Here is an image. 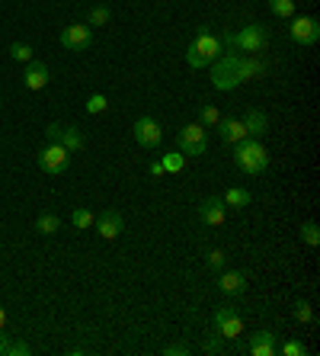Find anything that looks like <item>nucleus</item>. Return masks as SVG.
Wrapping results in <instances>:
<instances>
[{
    "label": "nucleus",
    "instance_id": "obj_5",
    "mask_svg": "<svg viewBox=\"0 0 320 356\" xmlns=\"http://www.w3.org/2000/svg\"><path fill=\"white\" fill-rule=\"evenodd\" d=\"M67 164H71V151L64 145H58V141H48L45 148L39 151V170L48 174V177H61L67 170Z\"/></svg>",
    "mask_w": 320,
    "mask_h": 356
},
{
    "label": "nucleus",
    "instance_id": "obj_25",
    "mask_svg": "<svg viewBox=\"0 0 320 356\" xmlns=\"http://www.w3.org/2000/svg\"><path fill=\"white\" fill-rule=\"evenodd\" d=\"M10 58H13V61H23V65H29V61H32V48H29L26 42H13V45H10Z\"/></svg>",
    "mask_w": 320,
    "mask_h": 356
},
{
    "label": "nucleus",
    "instance_id": "obj_34",
    "mask_svg": "<svg viewBox=\"0 0 320 356\" xmlns=\"http://www.w3.org/2000/svg\"><path fill=\"white\" fill-rule=\"evenodd\" d=\"M167 170H164V164H160V160H154V164H151V177H164Z\"/></svg>",
    "mask_w": 320,
    "mask_h": 356
},
{
    "label": "nucleus",
    "instance_id": "obj_9",
    "mask_svg": "<svg viewBox=\"0 0 320 356\" xmlns=\"http://www.w3.org/2000/svg\"><path fill=\"white\" fill-rule=\"evenodd\" d=\"M288 36H292L295 45H314L320 39V23L314 17H292Z\"/></svg>",
    "mask_w": 320,
    "mask_h": 356
},
{
    "label": "nucleus",
    "instance_id": "obj_12",
    "mask_svg": "<svg viewBox=\"0 0 320 356\" xmlns=\"http://www.w3.org/2000/svg\"><path fill=\"white\" fill-rule=\"evenodd\" d=\"M96 231H100V238H106V241H112V238H119L122 231H125V218H122L119 209H106L96 222Z\"/></svg>",
    "mask_w": 320,
    "mask_h": 356
},
{
    "label": "nucleus",
    "instance_id": "obj_2",
    "mask_svg": "<svg viewBox=\"0 0 320 356\" xmlns=\"http://www.w3.org/2000/svg\"><path fill=\"white\" fill-rule=\"evenodd\" d=\"M224 48L228 45H224L218 36H211V32H199V36L189 42V48H186V61H189V67H209L224 55Z\"/></svg>",
    "mask_w": 320,
    "mask_h": 356
},
{
    "label": "nucleus",
    "instance_id": "obj_15",
    "mask_svg": "<svg viewBox=\"0 0 320 356\" xmlns=\"http://www.w3.org/2000/svg\"><path fill=\"white\" fill-rule=\"evenodd\" d=\"M23 84H26V90H45V84H48V67H45V61H29L26 65V74H23Z\"/></svg>",
    "mask_w": 320,
    "mask_h": 356
},
{
    "label": "nucleus",
    "instance_id": "obj_17",
    "mask_svg": "<svg viewBox=\"0 0 320 356\" xmlns=\"http://www.w3.org/2000/svg\"><path fill=\"white\" fill-rule=\"evenodd\" d=\"M250 356H275L273 331H256V334H250Z\"/></svg>",
    "mask_w": 320,
    "mask_h": 356
},
{
    "label": "nucleus",
    "instance_id": "obj_18",
    "mask_svg": "<svg viewBox=\"0 0 320 356\" xmlns=\"http://www.w3.org/2000/svg\"><path fill=\"white\" fill-rule=\"evenodd\" d=\"M244 129H247L250 138H263L266 132H269V119H266V113H259V109H250V113L244 116Z\"/></svg>",
    "mask_w": 320,
    "mask_h": 356
},
{
    "label": "nucleus",
    "instance_id": "obj_35",
    "mask_svg": "<svg viewBox=\"0 0 320 356\" xmlns=\"http://www.w3.org/2000/svg\"><path fill=\"white\" fill-rule=\"evenodd\" d=\"M7 350H10V340H7V334L0 331V353H7Z\"/></svg>",
    "mask_w": 320,
    "mask_h": 356
},
{
    "label": "nucleus",
    "instance_id": "obj_13",
    "mask_svg": "<svg viewBox=\"0 0 320 356\" xmlns=\"http://www.w3.org/2000/svg\"><path fill=\"white\" fill-rule=\"evenodd\" d=\"M199 218H202V222H205L209 228L224 225V199H221V196H209V199H202V206H199Z\"/></svg>",
    "mask_w": 320,
    "mask_h": 356
},
{
    "label": "nucleus",
    "instance_id": "obj_21",
    "mask_svg": "<svg viewBox=\"0 0 320 356\" xmlns=\"http://www.w3.org/2000/svg\"><path fill=\"white\" fill-rule=\"evenodd\" d=\"M160 164H164L167 174H180V170L186 167V154H183V151H170V154L160 158Z\"/></svg>",
    "mask_w": 320,
    "mask_h": 356
},
{
    "label": "nucleus",
    "instance_id": "obj_19",
    "mask_svg": "<svg viewBox=\"0 0 320 356\" xmlns=\"http://www.w3.org/2000/svg\"><path fill=\"white\" fill-rule=\"evenodd\" d=\"M224 206H231V209H244V206H250V189H244V187H231L228 193H224Z\"/></svg>",
    "mask_w": 320,
    "mask_h": 356
},
{
    "label": "nucleus",
    "instance_id": "obj_32",
    "mask_svg": "<svg viewBox=\"0 0 320 356\" xmlns=\"http://www.w3.org/2000/svg\"><path fill=\"white\" fill-rule=\"evenodd\" d=\"M7 353H13V356H26V353H29V347L23 344V340H17V344H10Z\"/></svg>",
    "mask_w": 320,
    "mask_h": 356
},
{
    "label": "nucleus",
    "instance_id": "obj_26",
    "mask_svg": "<svg viewBox=\"0 0 320 356\" xmlns=\"http://www.w3.org/2000/svg\"><path fill=\"white\" fill-rule=\"evenodd\" d=\"M106 109H109V100H106V96H103V94H93L90 100H87V113H90V116H96V113H106Z\"/></svg>",
    "mask_w": 320,
    "mask_h": 356
},
{
    "label": "nucleus",
    "instance_id": "obj_24",
    "mask_svg": "<svg viewBox=\"0 0 320 356\" xmlns=\"http://www.w3.org/2000/svg\"><path fill=\"white\" fill-rule=\"evenodd\" d=\"M221 122V113L215 109V106H202L199 109V125H205V129H215Z\"/></svg>",
    "mask_w": 320,
    "mask_h": 356
},
{
    "label": "nucleus",
    "instance_id": "obj_1",
    "mask_svg": "<svg viewBox=\"0 0 320 356\" xmlns=\"http://www.w3.org/2000/svg\"><path fill=\"white\" fill-rule=\"evenodd\" d=\"M253 74H263V65L259 61H250V58L240 55H221L215 61V74H211V84L218 90H234L240 81H247Z\"/></svg>",
    "mask_w": 320,
    "mask_h": 356
},
{
    "label": "nucleus",
    "instance_id": "obj_36",
    "mask_svg": "<svg viewBox=\"0 0 320 356\" xmlns=\"http://www.w3.org/2000/svg\"><path fill=\"white\" fill-rule=\"evenodd\" d=\"M3 324H7V311H3V305H0V331H3Z\"/></svg>",
    "mask_w": 320,
    "mask_h": 356
},
{
    "label": "nucleus",
    "instance_id": "obj_7",
    "mask_svg": "<svg viewBox=\"0 0 320 356\" xmlns=\"http://www.w3.org/2000/svg\"><path fill=\"white\" fill-rule=\"evenodd\" d=\"M215 334L218 337H228V340H237L244 334V318L237 315V308H231V305H221L215 311Z\"/></svg>",
    "mask_w": 320,
    "mask_h": 356
},
{
    "label": "nucleus",
    "instance_id": "obj_11",
    "mask_svg": "<svg viewBox=\"0 0 320 356\" xmlns=\"http://www.w3.org/2000/svg\"><path fill=\"white\" fill-rule=\"evenodd\" d=\"M48 141H58V145H64V148L71 151V154H77V151L83 148V135L74 125H61V122H52L45 129Z\"/></svg>",
    "mask_w": 320,
    "mask_h": 356
},
{
    "label": "nucleus",
    "instance_id": "obj_22",
    "mask_svg": "<svg viewBox=\"0 0 320 356\" xmlns=\"http://www.w3.org/2000/svg\"><path fill=\"white\" fill-rule=\"evenodd\" d=\"M93 222H96V216H93L90 209H74V212H71V225L77 228V231H87V228H93Z\"/></svg>",
    "mask_w": 320,
    "mask_h": 356
},
{
    "label": "nucleus",
    "instance_id": "obj_20",
    "mask_svg": "<svg viewBox=\"0 0 320 356\" xmlns=\"http://www.w3.org/2000/svg\"><path fill=\"white\" fill-rule=\"evenodd\" d=\"M58 228H61V218L52 216V212H42V216L36 218V231H39V235H55Z\"/></svg>",
    "mask_w": 320,
    "mask_h": 356
},
{
    "label": "nucleus",
    "instance_id": "obj_10",
    "mask_svg": "<svg viewBox=\"0 0 320 356\" xmlns=\"http://www.w3.org/2000/svg\"><path fill=\"white\" fill-rule=\"evenodd\" d=\"M135 141L141 145V148H147V151H154L160 141H164V129H160V122L157 119H151V116H141V119L135 122Z\"/></svg>",
    "mask_w": 320,
    "mask_h": 356
},
{
    "label": "nucleus",
    "instance_id": "obj_27",
    "mask_svg": "<svg viewBox=\"0 0 320 356\" xmlns=\"http://www.w3.org/2000/svg\"><path fill=\"white\" fill-rule=\"evenodd\" d=\"M109 23V10L106 7H93L90 17H87V26H106Z\"/></svg>",
    "mask_w": 320,
    "mask_h": 356
},
{
    "label": "nucleus",
    "instance_id": "obj_28",
    "mask_svg": "<svg viewBox=\"0 0 320 356\" xmlns=\"http://www.w3.org/2000/svg\"><path fill=\"white\" fill-rule=\"evenodd\" d=\"M301 238H304L308 244H311V247H317V241H320L317 225H314V222H304V225H301Z\"/></svg>",
    "mask_w": 320,
    "mask_h": 356
},
{
    "label": "nucleus",
    "instance_id": "obj_6",
    "mask_svg": "<svg viewBox=\"0 0 320 356\" xmlns=\"http://www.w3.org/2000/svg\"><path fill=\"white\" fill-rule=\"evenodd\" d=\"M176 148L183 151L186 158H202V154H205V148H209L205 125H199V122H189V125H183V129H180V135H176Z\"/></svg>",
    "mask_w": 320,
    "mask_h": 356
},
{
    "label": "nucleus",
    "instance_id": "obj_33",
    "mask_svg": "<svg viewBox=\"0 0 320 356\" xmlns=\"http://www.w3.org/2000/svg\"><path fill=\"white\" fill-rule=\"evenodd\" d=\"M164 353H170V356H173V353H176V356H186V353H189V347H186V344H170Z\"/></svg>",
    "mask_w": 320,
    "mask_h": 356
},
{
    "label": "nucleus",
    "instance_id": "obj_31",
    "mask_svg": "<svg viewBox=\"0 0 320 356\" xmlns=\"http://www.w3.org/2000/svg\"><path fill=\"white\" fill-rule=\"evenodd\" d=\"M282 353L285 356H304V344H298V340H288L282 347Z\"/></svg>",
    "mask_w": 320,
    "mask_h": 356
},
{
    "label": "nucleus",
    "instance_id": "obj_30",
    "mask_svg": "<svg viewBox=\"0 0 320 356\" xmlns=\"http://www.w3.org/2000/svg\"><path fill=\"white\" fill-rule=\"evenodd\" d=\"M224 260H228V257H224V251H221V247H215V251H209V266H215V270H221V266H224Z\"/></svg>",
    "mask_w": 320,
    "mask_h": 356
},
{
    "label": "nucleus",
    "instance_id": "obj_4",
    "mask_svg": "<svg viewBox=\"0 0 320 356\" xmlns=\"http://www.w3.org/2000/svg\"><path fill=\"white\" fill-rule=\"evenodd\" d=\"M266 42H269V29H266L263 23H250V26H244L240 32H234V36L224 39V45H234L237 52H244V55H256V52H263Z\"/></svg>",
    "mask_w": 320,
    "mask_h": 356
},
{
    "label": "nucleus",
    "instance_id": "obj_37",
    "mask_svg": "<svg viewBox=\"0 0 320 356\" xmlns=\"http://www.w3.org/2000/svg\"><path fill=\"white\" fill-rule=\"evenodd\" d=\"M0 103H3V100H0Z\"/></svg>",
    "mask_w": 320,
    "mask_h": 356
},
{
    "label": "nucleus",
    "instance_id": "obj_8",
    "mask_svg": "<svg viewBox=\"0 0 320 356\" xmlns=\"http://www.w3.org/2000/svg\"><path fill=\"white\" fill-rule=\"evenodd\" d=\"M61 45L67 52H87L93 45V29L87 23H71L61 29Z\"/></svg>",
    "mask_w": 320,
    "mask_h": 356
},
{
    "label": "nucleus",
    "instance_id": "obj_29",
    "mask_svg": "<svg viewBox=\"0 0 320 356\" xmlns=\"http://www.w3.org/2000/svg\"><path fill=\"white\" fill-rule=\"evenodd\" d=\"M295 318H298V321H304V324H311V321H314V311H311V305H308V302H298V305H295Z\"/></svg>",
    "mask_w": 320,
    "mask_h": 356
},
{
    "label": "nucleus",
    "instance_id": "obj_3",
    "mask_svg": "<svg viewBox=\"0 0 320 356\" xmlns=\"http://www.w3.org/2000/svg\"><path fill=\"white\" fill-rule=\"evenodd\" d=\"M234 160H237V167L244 170V174L256 177V174H263V170L269 167V151L263 148L259 138H244L234 145Z\"/></svg>",
    "mask_w": 320,
    "mask_h": 356
},
{
    "label": "nucleus",
    "instance_id": "obj_14",
    "mask_svg": "<svg viewBox=\"0 0 320 356\" xmlns=\"http://www.w3.org/2000/svg\"><path fill=\"white\" fill-rule=\"evenodd\" d=\"M215 129H218L221 141H228V145H237V141L250 138L247 129H244V119H234V116H228V119H221L218 125H215Z\"/></svg>",
    "mask_w": 320,
    "mask_h": 356
},
{
    "label": "nucleus",
    "instance_id": "obj_16",
    "mask_svg": "<svg viewBox=\"0 0 320 356\" xmlns=\"http://www.w3.org/2000/svg\"><path fill=\"white\" fill-rule=\"evenodd\" d=\"M218 289L224 295H240V292L247 289V273L244 270H228L218 276Z\"/></svg>",
    "mask_w": 320,
    "mask_h": 356
},
{
    "label": "nucleus",
    "instance_id": "obj_23",
    "mask_svg": "<svg viewBox=\"0 0 320 356\" xmlns=\"http://www.w3.org/2000/svg\"><path fill=\"white\" fill-rule=\"evenodd\" d=\"M269 10H273L275 17L292 19L295 17V0H269Z\"/></svg>",
    "mask_w": 320,
    "mask_h": 356
}]
</instances>
